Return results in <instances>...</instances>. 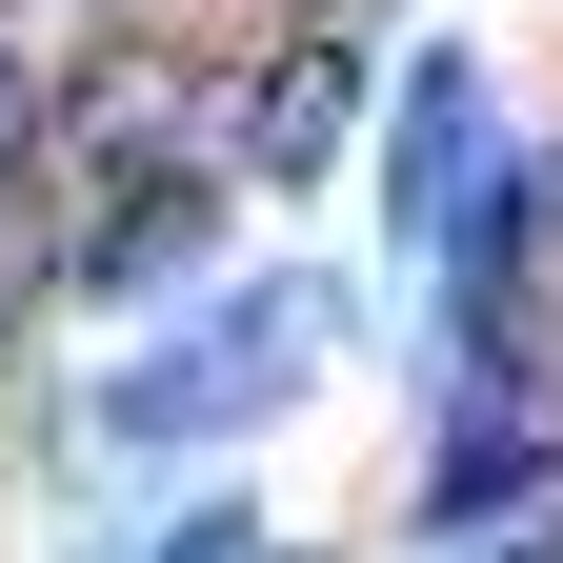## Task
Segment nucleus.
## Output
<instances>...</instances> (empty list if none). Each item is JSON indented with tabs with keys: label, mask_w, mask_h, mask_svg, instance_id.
Wrapping results in <instances>:
<instances>
[{
	"label": "nucleus",
	"mask_w": 563,
	"mask_h": 563,
	"mask_svg": "<svg viewBox=\"0 0 563 563\" xmlns=\"http://www.w3.org/2000/svg\"><path fill=\"white\" fill-rule=\"evenodd\" d=\"M322 342H342V302H322V282H262V302H201L181 342H141V363L101 383V443H141V463H162V443H242V422H262L282 383H302Z\"/></svg>",
	"instance_id": "1"
},
{
	"label": "nucleus",
	"mask_w": 563,
	"mask_h": 563,
	"mask_svg": "<svg viewBox=\"0 0 563 563\" xmlns=\"http://www.w3.org/2000/svg\"><path fill=\"white\" fill-rule=\"evenodd\" d=\"M483 181H504V141H483V60H422L402 121H383V201H402V242H422V262H463Z\"/></svg>",
	"instance_id": "2"
},
{
	"label": "nucleus",
	"mask_w": 563,
	"mask_h": 563,
	"mask_svg": "<svg viewBox=\"0 0 563 563\" xmlns=\"http://www.w3.org/2000/svg\"><path fill=\"white\" fill-rule=\"evenodd\" d=\"M342 121H363V81H342V41H302V60L262 81V121H242V162H262V181H322V141H342Z\"/></svg>",
	"instance_id": "3"
},
{
	"label": "nucleus",
	"mask_w": 563,
	"mask_h": 563,
	"mask_svg": "<svg viewBox=\"0 0 563 563\" xmlns=\"http://www.w3.org/2000/svg\"><path fill=\"white\" fill-rule=\"evenodd\" d=\"M201 222H222L201 181H121V201H101V262H81V282H121V302H141V282H181V262H201Z\"/></svg>",
	"instance_id": "4"
},
{
	"label": "nucleus",
	"mask_w": 563,
	"mask_h": 563,
	"mask_svg": "<svg viewBox=\"0 0 563 563\" xmlns=\"http://www.w3.org/2000/svg\"><path fill=\"white\" fill-rule=\"evenodd\" d=\"M162 563H262V523H242V504H201V523H181Z\"/></svg>",
	"instance_id": "5"
},
{
	"label": "nucleus",
	"mask_w": 563,
	"mask_h": 563,
	"mask_svg": "<svg viewBox=\"0 0 563 563\" xmlns=\"http://www.w3.org/2000/svg\"><path fill=\"white\" fill-rule=\"evenodd\" d=\"M21 162H41V81L0 60V181H21Z\"/></svg>",
	"instance_id": "6"
},
{
	"label": "nucleus",
	"mask_w": 563,
	"mask_h": 563,
	"mask_svg": "<svg viewBox=\"0 0 563 563\" xmlns=\"http://www.w3.org/2000/svg\"><path fill=\"white\" fill-rule=\"evenodd\" d=\"M523 563H563V543H523Z\"/></svg>",
	"instance_id": "7"
}]
</instances>
